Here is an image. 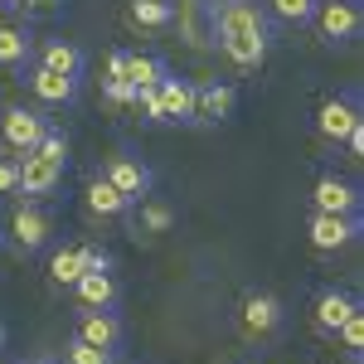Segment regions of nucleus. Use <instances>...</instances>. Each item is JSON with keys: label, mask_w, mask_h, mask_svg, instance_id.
Returning a JSON list of instances; mask_svg holds the SVG:
<instances>
[{"label": "nucleus", "mask_w": 364, "mask_h": 364, "mask_svg": "<svg viewBox=\"0 0 364 364\" xmlns=\"http://www.w3.org/2000/svg\"><path fill=\"white\" fill-rule=\"evenodd\" d=\"M136 107L156 127H190L195 122V83L166 73L156 87H136Z\"/></svg>", "instance_id": "nucleus-2"}, {"label": "nucleus", "mask_w": 364, "mask_h": 364, "mask_svg": "<svg viewBox=\"0 0 364 364\" xmlns=\"http://www.w3.org/2000/svg\"><path fill=\"white\" fill-rule=\"evenodd\" d=\"M340 340H345L350 350H360V345H364V321H360V311H350V316H345V326H340Z\"/></svg>", "instance_id": "nucleus-27"}, {"label": "nucleus", "mask_w": 364, "mask_h": 364, "mask_svg": "<svg viewBox=\"0 0 364 364\" xmlns=\"http://www.w3.org/2000/svg\"><path fill=\"white\" fill-rule=\"evenodd\" d=\"M306 238H311V248H316V252L350 248V243L360 238V214H316V209H311Z\"/></svg>", "instance_id": "nucleus-7"}, {"label": "nucleus", "mask_w": 364, "mask_h": 364, "mask_svg": "<svg viewBox=\"0 0 364 364\" xmlns=\"http://www.w3.org/2000/svg\"><path fill=\"white\" fill-rule=\"evenodd\" d=\"M267 10L282 25H306L311 15H316V0H267Z\"/></svg>", "instance_id": "nucleus-24"}, {"label": "nucleus", "mask_w": 364, "mask_h": 364, "mask_svg": "<svg viewBox=\"0 0 364 364\" xmlns=\"http://www.w3.org/2000/svg\"><path fill=\"white\" fill-rule=\"evenodd\" d=\"M15 190H20V166L0 156V195H15Z\"/></svg>", "instance_id": "nucleus-29"}, {"label": "nucleus", "mask_w": 364, "mask_h": 364, "mask_svg": "<svg viewBox=\"0 0 364 364\" xmlns=\"http://www.w3.org/2000/svg\"><path fill=\"white\" fill-rule=\"evenodd\" d=\"M44 132H49V122H44L39 107H5V112H0V141H5V151H15V156L34 151Z\"/></svg>", "instance_id": "nucleus-5"}, {"label": "nucleus", "mask_w": 364, "mask_h": 364, "mask_svg": "<svg viewBox=\"0 0 364 364\" xmlns=\"http://www.w3.org/2000/svg\"><path fill=\"white\" fill-rule=\"evenodd\" d=\"M102 180H112L132 204H141V199L156 190V170L146 166V161H136L132 151H117L112 161H107V170H102Z\"/></svg>", "instance_id": "nucleus-6"}, {"label": "nucleus", "mask_w": 364, "mask_h": 364, "mask_svg": "<svg viewBox=\"0 0 364 364\" xmlns=\"http://www.w3.org/2000/svg\"><path fill=\"white\" fill-rule=\"evenodd\" d=\"M15 166H20V190L29 199L54 195L58 185H63V170H68V166H58V161H49V156H39V151H25Z\"/></svg>", "instance_id": "nucleus-8"}, {"label": "nucleus", "mask_w": 364, "mask_h": 364, "mask_svg": "<svg viewBox=\"0 0 364 364\" xmlns=\"http://www.w3.org/2000/svg\"><path fill=\"white\" fill-rule=\"evenodd\" d=\"M83 49L78 44H68V39H49L44 49H39V68H54V73H68V78H78L83 73Z\"/></svg>", "instance_id": "nucleus-18"}, {"label": "nucleus", "mask_w": 364, "mask_h": 364, "mask_svg": "<svg viewBox=\"0 0 364 364\" xmlns=\"http://www.w3.org/2000/svg\"><path fill=\"white\" fill-rule=\"evenodd\" d=\"M311 25L321 34V44H350L355 34H360L364 15H360V0H316V15H311Z\"/></svg>", "instance_id": "nucleus-3"}, {"label": "nucleus", "mask_w": 364, "mask_h": 364, "mask_svg": "<svg viewBox=\"0 0 364 364\" xmlns=\"http://www.w3.org/2000/svg\"><path fill=\"white\" fill-rule=\"evenodd\" d=\"M214 34H219V49L238 68H257L272 49V25H267V10L257 0H219Z\"/></svg>", "instance_id": "nucleus-1"}, {"label": "nucleus", "mask_w": 364, "mask_h": 364, "mask_svg": "<svg viewBox=\"0 0 364 364\" xmlns=\"http://www.w3.org/2000/svg\"><path fill=\"white\" fill-rule=\"evenodd\" d=\"M78 248H83V267L87 272H112V257H107L102 248H92V243H78Z\"/></svg>", "instance_id": "nucleus-28"}, {"label": "nucleus", "mask_w": 364, "mask_h": 364, "mask_svg": "<svg viewBox=\"0 0 364 364\" xmlns=\"http://www.w3.org/2000/svg\"><path fill=\"white\" fill-rule=\"evenodd\" d=\"M83 272L87 267H83V248H78V243H73V248H58L54 257H49V282H54V287H73Z\"/></svg>", "instance_id": "nucleus-21"}, {"label": "nucleus", "mask_w": 364, "mask_h": 364, "mask_svg": "<svg viewBox=\"0 0 364 364\" xmlns=\"http://www.w3.org/2000/svg\"><path fill=\"white\" fill-rule=\"evenodd\" d=\"M49 228H54V219H49L39 204H20V209L10 214V233H15V243L25 252L44 248V243H49Z\"/></svg>", "instance_id": "nucleus-12"}, {"label": "nucleus", "mask_w": 364, "mask_h": 364, "mask_svg": "<svg viewBox=\"0 0 364 364\" xmlns=\"http://www.w3.org/2000/svg\"><path fill=\"white\" fill-rule=\"evenodd\" d=\"M238 326H243L248 340H272L287 326V311H282V301L272 291H248L238 301Z\"/></svg>", "instance_id": "nucleus-4"}, {"label": "nucleus", "mask_w": 364, "mask_h": 364, "mask_svg": "<svg viewBox=\"0 0 364 364\" xmlns=\"http://www.w3.org/2000/svg\"><path fill=\"white\" fill-rule=\"evenodd\" d=\"M15 5H20V0H0V10H15Z\"/></svg>", "instance_id": "nucleus-32"}, {"label": "nucleus", "mask_w": 364, "mask_h": 364, "mask_svg": "<svg viewBox=\"0 0 364 364\" xmlns=\"http://www.w3.org/2000/svg\"><path fill=\"white\" fill-rule=\"evenodd\" d=\"M132 25H141V29H166L170 20H175V5L170 0H132Z\"/></svg>", "instance_id": "nucleus-22"}, {"label": "nucleus", "mask_w": 364, "mask_h": 364, "mask_svg": "<svg viewBox=\"0 0 364 364\" xmlns=\"http://www.w3.org/2000/svg\"><path fill=\"white\" fill-rule=\"evenodd\" d=\"M350 311H360V301H355L350 291H336V287H331V291H321V296H316V306H311V321H316V331L336 336L340 326H345V316H350Z\"/></svg>", "instance_id": "nucleus-15"}, {"label": "nucleus", "mask_w": 364, "mask_h": 364, "mask_svg": "<svg viewBox=\"0 0 364 364\" xmlns=\"http://www.w3.org/2000/svg\"><path fill=\"white\" fill-rule=\"evenodd\" d=\"M63 364H117V350H97V345L73 336L63 345Z\"/></svg>", "instance_id": "nucleus-23"}, {"label": "nucleus", "mask_w": 364, "mask_h": 364, "mask_svg": "<svg viewBox=\"0 0 364 364\" xmlns=\"http://www.w3.org/2000/svg\"><path fill=\"white\" fill-rule=\"evenodd\" d=\"M166 73H170L166 58H156V54H122V78H127L132 87H156Z\"/></svg>", "instance_id": "nucleus-19"}, {"label": "nucleus", "mask_w": 364, "mask_h": 364, "mask_svg": "<svg viewBox=\"0 0 364 364\" xmlns=\"http://www.w3.org/2000/svg\"><path fill=\"white\" fill-rule=\"evenodd\" d=\"M78 340L97 345V350H122V321H117V311H83L78 316Z\"/></svg>", "instance_id": "nucleus-14"}, {"label": "nucleus", "mask_w": 364, "mask_h": 364, "mask_svg": "<svg viewBox=\"0 0 364 364\" xmlns=\"http://www.w3.org/2000/svg\"><path fill=\"white\" fill-rule=\"evenodd\" d=\"M175 224V209H170V204H161V199H141V228H146V233H166V228Z\"/></svg>", "instance_id": "nucleus-25"}, {"label": "nucleus", "mask_w": 364, "mask_h": 364, "mask_svg": "<svg viewBox=\"0 0 364 364\" xmlns=\"http://www.w3.org/2000/svg\"><path fill=\"white\" fill-rule=\"evenodd\" d=\"M107 97H112V102H127V107H132V102H136V87L127 83V78H107Z\"/></svg>", "instance_id": "nucleus-30"}, {"label": "nucleus", "mask_w": 364, "mask_h": 364, "mask_svg": "<svg viewBox=\"0 0 364 364\" xmlns=\"http://www.w3.org/2000/svg\"><path fill=\"white\" fill-rule=\"evenodd\" d=\"M29 63V29L0 25V68H25Z\"/></svg>", "instance_id": "nucleus-20"}, {"label": "nucleus", "mask_w": 364, "mask_h": 364, "mask_svg": "<svg viewBox=\"0 0 364 364\" xmlns=\"http://www.w3.org/2000/svg\"><path fill=\"white\" fill-rule=\"evenodd\" d=\"M0 350H5V321H0Z\"/></svg>", "instance_id": "nucleus-33"}, {"label": "nucleus", "mask_w": 364, "mask_h": 364, "mask_svg": "<svg viewBox=\"0 0 364 364\" xmlns=\"http://www.w3.org/2000/svg\"><path fill=\"white\" fill-rule=\"evenodd\" d=\"M233 107H238V92H233V83H195V122H204V127H219V122H228L233 117Z\"/></svg>", "instance_id": "nucleus-10"}, {"label": "nucleus", "mask_w": 364, "mask_h": 364, "mask_svg": "<svg viewBox=\"0 0 364 364\" xmlns=\"http://www.w3.org/2000/svg\"><path fill=\"white\" fill-rule=\"evenodd\" d=\"M311 209L316 214H360V190L340 175H321L311 190Z\"/></svg>", "instance_id": "nucleus-11"}, {"label": "nucleus", "mask_w": 364, "mask_h": 364, "mask_svg": "<svg viewBox=\"0 0 364 364\" xmlns=\"http://www.w3.org/2000/svg\"><path fill=\"white\" fill-rule=\"evenodd\" d=\"M29 92H34L44 107H68V102L78 97V78L54 73V68H34V73H29Z\"/></svg>", "instance_id": "nucleus-13"}, {"label": "nucleus", "mask_w": 364, "mask_h": 364, "mask_svg": "<svg viewBox=\"0 0 364 364\" xmlns=\"http://www.w3.org/2000/svg\"><path fill=\"white\" fill-rule=\"evenodd\" d=\"M73 291H78V306L83 311H112L117 306V277L112 272H83V277L73 282Z\"/></svg>", "instance_id": "nucleus-16"}, {"label": "nucleus", "mask_w": 364, "mask_h": 364, "mask_svg": "<svg viewBox=\"0 0 364 364\" xmlns=\"http://www.w3.org/2000/svg\"><path fill=\"white\" fill-rule=\"evenodd\" d=\"M360 127V97H326L321 102V112H316V132L326 141H345L350 132Z\"/></svg>", "instance_id": "nucleus-9"}, {"label": "nucleus", "mask_w": 364, "mask_h": 364, "mask_svg": "<svg viewBox=\"0 0 364 364\" xmlns=\"http://www.w3.org/2000/svg\"><path fill=\"white\" fill-rule=\"evenodd\" d=\"M20 5H25V15H39V20H44V15H58V10H63V0H20Z\"/></svg>", "instance_id": "nucleus-31"}, {"label": "nucleus", "mask_w": 364, "mask_h": 364, "mask_svg": "<svg viewBox=\"0 0 364 364\" xmlns=\"http://www.w3.org/2000/svg\"><path fill=\"white\" fill-rule=\"evenodd\" d=\"M83 199H87V209H92L97 219H122V214H132V199L122 195L112 180H102V175L87 185V195H83Z\"/></svg>", "instance_id": "nucleus-17"}, {"label": "nucleus", "mask_w": 364, "mask_h": 364, "mask_svg": "<svg viewBox=\"0 0 364 364\" xmlns=\"http://www.w3.org/2000/svg\"><path fill=\"white\" fill-rule=\"evenodd\" d=\"M34 151H39V156H49V161H58V166H68V136H63V132H54V127L39 136V146H34Z\"/></svg>", "instance_id": "nucleus-26"}]
</instances>
